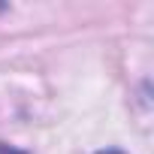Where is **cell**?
Returning <instances> with one entry per match:
<instances>
[{"label":"cell","instance_id":"7a4b0ae2","mask_svg":"<svg viewBox=\"0 0 154 154\" xmlns=\"http://www.w3.org/2000/svg\"><path fill=\"white\" fill-rule=\"evenodd\" d=\"M97 154H124V151H115V148H109V151H97Z\"/></svg>","mask_w":154,"mask_h":154},{"label":"cell","instance_id":"6da1fadb","mask_svg":"<svg viewBox=\"0 0 154 154\" xmlns=\"http://www.w3.org/2000/svg\"><path fill=\"white\" fill-rule=\"evenodd\" d=\"M0 154H24V151H18V148H12V145H0Z\"/></svg>","mask_w":154,"mask_h":154}]
</instances>
